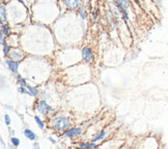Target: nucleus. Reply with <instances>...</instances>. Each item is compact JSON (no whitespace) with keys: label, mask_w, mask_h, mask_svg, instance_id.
Returning <instances> with one entry per match:
<instances>
[{"label":"nucleus","mask_w":168,"mask_h":149,"mask_svg":"<svg viewBox=\"0 0 168 149\" xmlns=\"http://www.w3.org/2000/svg\"><path fill=\"white\" fill-rule=\"evenodd\" d=\"M18 91L20 92V93H22V94H28L29 95V90H28V88L27 87H24V86H20L19 88H18Z\"/></svg>","instance_id":"17"},{"label":"nucleus","mask_w":168,"mask_h":149,"mask_svg":"<svg viewBox=\"0 0 168 149\" xmlns=\"http://www.w3.org/2000/svg\"><path fill=\"white\" fill-rule=\"evenodd\" d=\"M79 147H98L96 142H88V143H79Z\"/></svg>","instance_id":"12"},{"label":"nucleus","mask_w":168,"mask_h":149,"mask_svg":"<svg viewBox=\"0 0 168 149\" xmlns=\"http://www.w3.org/2000/svg\"><path fill=\"white\" fill-rule=\"evenodd\" d=\"M23 55H22L21 51H19L18 49H15V50H12L10 52V58H12L13 60H16V61H19L21 60Z\"/></svg>","instance_id":"7"},{"label":"nucleus","mask_w":168,"mask_h":149,"mask_svg":"<svg viewBox=\"0 0 168 149\" xmlns=\"http://www.w3.org/2000/svg\"><path fill=\"white\" fill-rule=\"evenodd\" d=\"M6 63L8 65V69H10V71L13 73V74H17L18 73V69H19V63L17 62L16 60H13V59H10V60H6Z\"/></svg>","instance_id":"6"},{"label":"nucleus","mask_w":168,"mask_h":149,"mask_svg":"<svg viewBox=\"0 0 168 149\" xmlns=\"http://www.w3.org/2000/svg\"><path fill=\"white\" fill-rule=\"evenodd\" d=\"M134 1H135L138 5H140V1H139V0H134Z\"/></svg>","instance_id":"22"},{"label":"nucleus","mask_w":168,"mask_h":149,"mask_svg":"<svg viewBox=\"0 0 168 149\" xmlns=\"http://www.w3.org/2000/svg\"><path fill=\"white\" fill-rule=\"evenodd\" d=\"M104 136H105V131H100V133L96 134V136L92 138V142H96V141H99V140L103 139Z\"/></svg>","instance_id":"11"},{"label":"nucleus","mask_w":168,"mask_h":149,"mask_svg":"<svg viewBox=\"0 0 168 149\" xmlns=\"http://www.w3.org/2000/svg\"><path fill=\"white\" fill-rule=\"evenodd\" d=\"M51 124L56 131H64L71 126V121L69 118L60 116V117H55L51 120Z\"/></svg>","instance_id":"1"},{"label":"nucleus","mask_w":168,"mask_h":149,"mask_svg":"<svg viewBox=\"0 0 168 149\" xmlns=\"http://www.w3.org/2000/svg\"><path fill=\"white\" fill-rule=\"evenodd\" d=\"M24 136L27 138L28 140H30V141H35L36 139V136L35 135L32 131L29 130V128H26V130H24Z\"/></svg>","instance_id":"8"},{"label":"nucleus","mask_w":168,"mask_h":149,"mask_svg":"<svg viewBox=\"0 0 168 149\" xmlns=\"http://www.w3.org/2000/svg\"><path fill=\"white\" fill-rule=\"evenodd\" d=\"M1 22L4 23L6 22V12H5V7L4 6H1Z\"/></svg>","instance_id":"16"},{"label":"nucleus","mask_w":168,"mask_h":149,"mask_svg":"<svg viewBox=\"0 0 168 149\" xmlns=\"http://www.w3.org/2000/svg\"><path fill=\"white\" fill-rule=\"evenodd\" d=\"M152 1H155V0H152Z\"/></svg>","instance_id":"25"},{"label":"nucleus","mask_w":168,"mask_h":149,"mask_svg":"<svg viewBox=\"0 0 168 149\" xmlns=\"http://www.w3.org/2000/svg\"><path fill=\"white\" fill-rule=\"evenodd\" d=\"M27 88H28V90H29V95H30V96L35 97L36 95H38L39 91H38V89H36L35 87H32V86H30V85H27Z\"/></svg>","instance_id":"10"},{"label":"nucleus","mask_w":168,"mask_h":149,"mask_svg":"<svg viewBox=\"0 0 168 149\" xmlns=\"http://www.w3.org/2000/svg\"><path fill=\"white\" fill-rule=\"evenodd\" d=\"M35 147H39V145L38 144V143H35Z\"/></svg>","instance_id":"23"},{"label":"nucleus","mask_w":168,"mask_h":149,"mask_svg":"<svg viewBox=\"0 0 168 149\" xmlns=\"http://www.w3.org/2000/svg\"><path fill=\"white\" fill-rule=\"evenodd\" d=\"M81 134V127H74V128H70V130L64 131V135L65 137L69 138H73L75 136H78V135Z\"/></svg>","instance_id":"4"},{"label":"nucleus","mask_w":168,"mask_h":149,"mask_svg":"<svg viewBox=\"0 0 168 149\" xmlns=\"http://www.w3.org/2000/svg\"><path fill=\"white\" fill-rule=\"evenodd\" d=\"M4 120H5V124L6 125H10V118L7 114L4 115Z\"/></svg>","instance_id":"20"},{"label":"nucleus","mask_w":168,"mask_h":149,"mask_svg":"<svg viewBox=\"0 0 168 149\" xmlns=\"http://www.w3.org/2000/svg\"><path fill=\"white\" fill-rule=\"evenodd\" d=\"M7 1H10V0H7Z\"/></svg>","instance_id":"24"},{"label":"nucleus","mask_w":168,"mask_h":149,"mask_svg":"<svg viewBox=\"0 0 168 149\" xmlns=\"http://www.w3.org/2000/svg\"><path fill=\"white\" fill-rule=\"evenodd\" d=\"M1 33L5 36L10 35V29H8L6 25H4V23H1Z\"/></svg>","instance_id":"14"},{"label":"nucleus","mask_w":168,"mask_h":149,"mask_svg":"<svg viewBox=\"0 0 168 149\" xmlns=\"http://www.w3.org/2000/svg\"><path fill=\"white\" fill-rule=\"evenodd\" d=\"M10 143H12L15 147H18V146L20 145V140L18 139V138L13 137V138H10Z\"/></svg>","instance_id":"18"},{"label":"nucleus","mask_w":168,"mask_h":149,"mask_svg":"<svg viewBox=\"0 0 168 149\" xmlns=\"http://www.w3.org/2000/svg\"><path fill=\"white\" fill-rule=\"evenodd\" d=\"M35 110L38 111L39 114L47 115L51 110H52V108H51V106L49 105V104H47V102H45L44 100H41L36 103Z\"/></svg>","instance_id":"2"},{"label":"nucleus","mask_w":168,"mask_h":149,"mask_svg":"<svg viewBox=\"0 0 168 149\" xmlns=\"http://www.w3.org/2000/svg\"><path fill=\"white\" fill-rule=\"evenodd\" d=\"M81 54H82V58H83L85 62H92L93 60V54L92 50H90V48L84 47L81 51Z\"/></svg>","instance_id":"3"},{"label":"nucleus","mask_w":168,"mask_h":149,"mask_svg":"<svg viewBox=\"0 0 168 149\" xmlns=\"http://www.w3.org/2000/svg\"><path fill=\"white\" fill-rule=\"evenodd\" d=\"M35 121L36 122V124L39 125V127L41 128V130H44V127H45V123L44 121L39 118V116H35Z\"/></svg>","instance_id":"13"},{"label":"nucleus","mask_w":168,"mask_h":149,"mask_svg":"<svg viewBox=\"0 0 168 149\" xmlns=\"http://www.w3.org/2000/svg\"><path fill=\"white\" fill-rule=\"evenodd\" d=\"M17 82L19 83V85H20V86L27 87V83H26V81H25V79H24V78H22L21 76H18V77H17Z\"/></svg>","instance_id":"15"},{"label":"nucleus","mask_w":168,"mask_h":149,"mask_svg":"<svg viewBox=\"0 0 168 149\" xmlns=\"http://www.w3.org/2000/svg\"><path fill=\"white\" fill-rule=\"evenodd\" d=\"M64 2L69 10H76L80 5V0H64Z\"/></svg>","instance_id":"5"},{"label":"nucleus","mask_w":168,"mask_h":149,"mask_svg":"<svg viewBox=\"0 0 168 149\" xmlns=\"http://www.w3.org/2000/svg\"><path fill=\"white\" fill-rule=\"evenodd\" d=\"M49 140L51 141V143H52V144H55V143H56V141H54V139H52V138H49Z\"/></svg>","instance_id":"21"},{"label":"nucleus","mask_w":168,"mask_h":149,"mask_svg":"<svg viewBox=\"0 0 168 149\" xmlns=\"http://www.w3.org/2000/svg\"><path fill=\"white\" fill-rule=\"evenodd\" d=\"M79 15H80L82 20H84L85 18H86V16H85V14H84V8L83 7H81L80 10H79Z\"/></svg>","instance_id":"19"},{"label":"nucleus","mask_w":168,"mask_h":149,"mask_svg":"<svg viewBox=\"0 0 168 149\" xmlns=\"http://www.w3.org/2000/svg\"><path fill=\"white\" fill-rule=\"evenodd\" d=\"M116 3H117V5L124 6L125 8H129V7H131V2H130V0H116Z\"/></svg>","instance_id":"9"}]
</instances>
